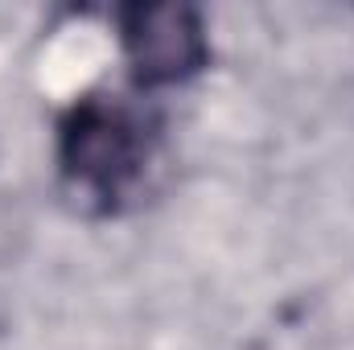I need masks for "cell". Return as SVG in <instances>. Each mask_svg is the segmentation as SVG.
Listing matches in <instances>:
<instances>
[{"mask_svg": "<svg viewBox=\"0 0 354 350\" xmlns=\"http://www.w3.org/2000/svg\"><path fill=\"white\" fill-rule=\"evenodd\" d=\"M153 157V124L103 95L79 99L58 124V169L99 214H115Z\"/></svg>", "mask_w": 354, "mask_h": 350, "instance_id": "cell-1", "label": "cell"}, {"mask_svg": "<svg viewBox=\"0 0 354 350\" xmlns=\"http://www.w3.org/2000/svg\"><path fill=\"white\" fill-rule=\"evenodd\" d=\"M120 42L140 87H174L210 62L206 21L194 4H124Z\"/></svg>", "mask_w": 354, "mask_h": 350, "instance_id": "cell-2", "label": "cell"}]
</instances>
